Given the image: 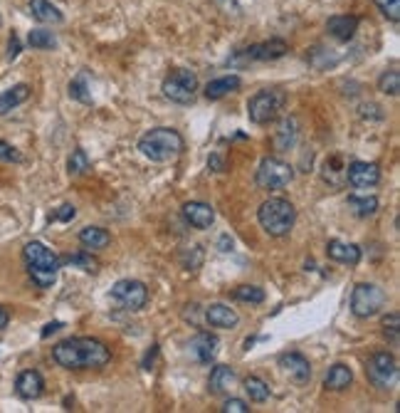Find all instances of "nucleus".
<instances>
[{
    "label": "nucleus",
    "mask_w": 400,
    "mask_h": 413,
    "mask_svg": "<svg viewBox=\"0 0 400 413\" xmlns=\"http://www.w3.org/2000/svg\"><path fill=\"white\" fill-rule=\"evenodd\" d=\"M52 359L57 367L69 372H84V369H104L111 362V352L94 337H74L52 347Z\"/></svg>",
    "instance_id": "obj_1"
},
{
    "label": "nucleus",
    "mask_w": 400,
    "mask_h": 413,
    "mask_svg": "<svg viewBox=\"0 0 400 413\" xmlns=\"http://www.w3.org/2000/svg\"><path fill=\"white\" fill-rule=\"evenodd\" d=\"M139 151H141L149 161H154V164H169V161H176L183 151H186V141H183V136L176 131V129L156 126L141 136Z\"/></svg>",
    "instance_id": "obj_2"
},
{
    "label": "nucleus",
    "mask_w": 400,
    "mask_h": 413,
    "mask_svg": "<svg viewBox=\"0 0 400 413\" xmlns=\"http://www.w3.org/2000/svg\"><path fill=\"white\" fill-rule=\"evenodd\" d=\"M23 257H25V265H28L30 280L35 282L37 287L47 289L55 285L59 265H62L55 250H50L45 243H40V240H32V243H28L23 248Z\"/></svg>",
    "instance_id": "obj_3"
},
{
    "label": "nucleus",
    "mask_w": 400,
    "mask_h": 413,
    "mask_svg": "<svg viewBox=\"0 0 400 413\" xmlns=\"http://www.w3.org/2000/svg\"><path fill=\"white\" fill-rule=\"evenodd\" d=\"M257 221L262 225V230L272 238H284L291 233L296 223V208L286 198H267V201L259 206Z\"/></svg>",
    "instance_id": "obj_4"
},
{
    "label": "nucleus",
    "mask_w": 400,
    "mask_h": 413,
    "mask_svg": "<svg viewBox=\"0 0 400 413\" xmlns=\"http://www.w3.org/2000/svg\"><path fill=\"white\" fill-rule=\"evenodd\" d=\"M284 104H286V94L282 89H259V92L255 96H250V101H247V116H250V121L257 126L272 124L284 111Z\"/></svg>",
    "instance_id": "obj_5"
},
{
    "label": "nucleus",
    "mask_w": 400,
    "mask_h": 413,
    "mask_svg": "<svg viewBox=\"0 0 400 413\" xmlns=\"http://www.w3.org/2000/svg\"><path fill=\"white\" fill-rule=\"evenodd\" d=\"M161 92L173 104H193L198 92V74L191 72V69H173L164 79V84H161Z\"/></svg>",
    "instance_id": "obj_6"
},
{
    "label": "nucleus",
    "mask_w": 400,
    "mask_h": 413,
    "mask_svg": "<svg viewBox=\"0 0 400 413\" xmlns=\"http://www.w3.org/2000/svg\"><path fill=\"white\" fill-rule=\"evenodd\" d=\"M386 307V292L373 282H359L351 292V312L361 319L376 317Z\"/></svg>",
    "instance_id": "obj_7"
},
{
    "label": "nucleus",
    "mask_w": 400,
    "mask_h": 413,
    "mask_svg": "<svg viewBox=\"0 0 400 413\" xmlns=\"http://www.w3.org/2000/svg\"><path fill=\"white\" fill-rule=\"evenodd\" d=\"M289 52V45L279 37H272V40H264V42H257V45H250L245 50L235 52L230 57V64H252V62H272V60H279Z\"/></svg>",
    "instance_id": "obj_8"
},
{
    "label": "nucleus",
    "mask_w": 400,
    "mask_h": 413,
    "mask_svg": "<svg viewBox=\"0 0 400 413\" xmlns=\"http://www.w3.org/2000/svg\"><path fill=\"white\" fill-rule=\"evenodd\" d=\"M291 181H294V169H291L286 161L267 156L262 164H259V169H257V186L259 189L279 191V189H286Z\"/></svg>",
    "instance_id": "obj_9"
},
{
    "label": "nucleus",
    "mask_w": 400,
    "mask_h": 413,
    "mask_svg": "<svg viewBox=\"0 0 400 413\" xmlns=\"http://www.w3.org/2000/svg\"><path fill=\"white\" fill-rule=\"evenodd\" d=\"M366 377L376 389H391L398 382V362L391 352H376L366 364Z\"/></svg>",
    "instance_id": "obj_10"
},
{
    "label": "nucleus",
    "mask_w": 400,
    "mask_h": 413,
    "mask_svg": "<svg viewBox=\"0 0 400 413\" xmlns=\"http://www.w3.org/2000/svg\"><path fill=\"white\" fill-rule=\"evenodd\" d=\"M111 299L126 312H139L149 302V287L141 280H119L111 287Z\"/></svg>",
    "instance_id": "obj_11"
},
{
    "label": "nucleus",
    "mask_w": 400,
    "mask_h": 413,
    "mask_svg": "<svg viewBox=\"0 0 400 413\" xmlns=\"http://www.w3.org/2000/svg\"><path fill=\"white\" fill-rule=\"evenodd\" d=\"M346 181L354 189H373L381 184V166L373 161H351L346 164Z\"/></svg>",
    "instance_id": "obj_12"
},
{
    "label": "nucleus",
    "mask_w": 400,
    "mask_h": 413,
    "mask_svg": "<svg viewBox=\"0 0 400 413\" xmlns=\"http://www.w3.org/2000/svg\"><path fill=\"white\" fill-rule=\"evenodd\" d=\"M279 369L289 377L294 384H306L311 379V364L304 354L299 352H286L279 357Z\"/></svg>",
    "instance_id": "obj_13"
},
{
    "label": "nucleus",
    "mask_w": 400,
    "mask_h": 413,
    "mask_svg": "<svg viewBox=\"0 0 400 413\" xmlns=\"http://www.w3.org/2000/svg\"><path fill=\"white\" fill-rule=\"evenodd\" d=\"M15 394L25 401L40 399V396L45 394V379H42V374L35 372V369L18 374V379H15Z\"/></svg>",
    "instance_id": "obj_14"
},
{
    "label": "nucleus",
    "mask_w": 400,
    "mask_h": 413,
    "mask_svg": "<svg viewBox=\"0 0 400 413\" xmlns=\"http://www.w3.org/2000/svg\"><path fill=\"white\" fill-rule=\"evenodd\" d=\"M181 213H183V218H186V223H191L193 228H198V230H205V228H210V225L215 223L213 206H208V203H203V201L183 203Z\"/></svg>",
    "instance_id": "obj_15"
},
{
    "label": "nucleus",
    "mask_w": 400,
    "mask_h": 413,
    "mask_svg": "<svg viewBox=\"0 0 400 413\" xmlns=\"http://www.w3.org/2000/svg\"><path fill=\"white\" fill-rule=\"evenodd\" d=\"M218 337L210 334V332H198L191 339V344H188V349L200 364H213L215 357H218Z\"/></svg>",
    "instance_id": "obj_16"
},
{
    "label": "nucleus",
    "mask_w": 400,
    "mask_h": 413,
    "mask_svg": "<svg viewBox=\"0 0 400 413\" xmlns=\"http://www.w3.org/2000/svg\"><path fill=\"white\" fill-rule=\"evenodd\" d=\"M326 30L334 40L349 42L354 40V35L359 32V18H356V15H331V18L326 20Z\"/></svg>",
    "instance_id": "obj_17"
},
{
    "label": "nucleus",
    "mask_w": 400,
    "mask_h": 413,
    "mask_svg": "<svg viewBox=\"0 0 400 413\" xmlns=\"http://www.w3.org/2000/svg\"><path fill=\"white\" fill-rule=\"evenodd\" d=\"M205 322H208L210 327H218V329H232V327H237L240 317H237V312L230 309L228 304L215 302L205 309Z\"/></svg>",
    "instance_id": "obj_18"
},
{
    "label": "nucleus",
    "mask_w": 400,
    "mask_h": 413,
    "mask_svg": "<svg viewBox=\"0 0 400 413\" xmlns=\"http://www.w3.org/2000/svg\"><path fill=\"white\" fill-rule=\"evenodd\" d=\"M30 15L42 25H59L64 20V15L59 13L57 5H52L50 0H30L28 3Z\"/></svg>",
    "instance_id": "obj_19"
},
{
    "label": "nucleus",
    "mask_w": 400,
    "mask_h": 413,
    "mask_svg": "<svg viewBox=\"0 0 400 413\" xmlns=\"http://www.w3.org/2000/svg\"><path fill=\"white\" fill-rule=\"evenodd\" d=\"M240 84L242 79L237 77V74H225V77L213 79V82L205 84V99L218 101L223 99V96H228L230 92H235V89H240Z\"/></svg>",
    "instance_id": "obj_20"
},
{
    "label": "nucleus",
    "mask_w": 400,
    "mask_h": 413,
    "mask_svg": "<svg viewBox=\"0 0 400 413\" xmlns=\"http://www.w3.org/2000/svg\"><path fill=\"white\" fill-rule=\"evenodd\" d=\"M326 253H329V257H331V260L344 262V265H359V260H361L359 245L344 243V240H329Z\"/></svg>",
    "instance_id": "obj_21"
},
{
    "label": "nucleus",
    "mask_w": 400,
    "mask_h": 413,
    "mask_svg": "<svg viewBox=\"0 0 400 413\" xmlns=\"http://www.w3.org/2000/svg\"><path fill=\"white\" fill-rule=\"evenodd\" d=\"M296 139H299V119H296V116H286L277 129L274 146H277L279 151H289V149L296 144Z\"/></svg>",
    "instance_id": "obj_22"
},
{
    "label": "nucleus",
    "mask_w": 400,
    "mask_h": 413,
    "mask_svg": "<svg viewBox=\"0 0 400 413\" xmlns=\"http://www.w3.org/2000/svg\"><path fill=\"white\" fill-rule=\"evenodd\" d=\"M232 384H235V369L232 367L220 364V367H215L213 372H210V379H208L210 394H225V391L232 389Z\"/></svg>",
    "instance_id": "obj_23"
},
{
    "label": "nucleus",
    "mask_w": 400,
    "mask_h": 413,
    "mask_svg": "<svg viewBox=\"0 0 400 413\" xmlns=\"http://www.w3.org/2000/svg\"><path fill=\"white\" fill-rule=\"evenodd\" d=\"M28 96H30L28 84H15V87L5 89V92L0 94V116L10 114L15 106H20L23 101H28Z\"/></svg>",
    "instance_id": "obj_24"
},
{
    "label": "nucleus",
    "mask_w": 400,
    "mask_h": 413,
    "mask_svg": "<svg viewBox=\"0 0 400 413\" xmlns=\"http://www.w3.org/2000/svg\"><path fill=\"white\" fill-rule=\"evenodd\" d=\"M79 243H82L86 250H104L106 245L111 243V235L106 233L104 228H96V225H86V228L79 230Z\"/></svg>",
    "instance_id": "obj_25"
},
{
    "label": "nucleus",
    "mask_w": 400,
    "mask_h": 413,
    "mask_svg": "<svg viewBox=\"0 0 400 413\" xmlns=\"http://www.w3.org/2000/svg\"><path fill=\"white\" fill-rule=\"evenodd\" d=\"M351 382H354L351 367H346V364H334V367L329 369L326 379H324V386H326L329 391H344V389H349Z\"/></svg>",
    "instance_id": "obj_26"
},
{
    "label": "nucleus",
    "mask_w": 400,
    "mask_h": 413,
    "mask_svg": "<svg viewBox=\"0 0 400 413\" xmlns=\"http://www.w3.org/2000/svg\"><path fill=\"white\" fill-rule=\"evenodd\" d=\"M324 181L331 186H341L346 181V164L341 161V156H331L326 159V164H324V171H321Z\"/></svg>",
    "instance_id": "obj_27"
},
{
    "label": "nucleus",
    "mask_w": 400,
    "mask_h": 413,
    "mask_svg": "<svg viewBox=\"0 0 400 413\" xmlns=\"http://www.w3.org/2000/svg\"><path fill=\"white\" fill-rule=\"evenodd\" d=\"M349 208L359 218H369L378 211V198L376 196H356V193H351V196H349Z\"/></svg>",
    "instance_id": "obj_28"
},
{
    "label": "nucleus",
    "mask_w": 400,
    "mask_h": 413,
    "mask_svg": "<svg viewBox=\"0 0 400 413\" xmlns=\"http://www.w3.org/2000/svg\"><path fill=\"white\" fill-rule=\"evenodd\" d=\"M59 262H64V265H72V267H79V270L84 272H99V260L96 257H91V253H86V250H79V253L69 255V257H59Z\"/></svg>",
    "instance_id": "obj_29"
},
{
    "label": "nucleus",
    "mask_w": 400,
    "mask_h": 413,
    "mask_svg": "<svg viewBox=\"0 0 400 413\" xmlns=\"http://www.w3.org/2000/svg\"><path fill=\"white\" fill-rule=\"evenodd\" d=\"M28 45L35 47V50H55V47H57V37L52 35L50 30L37 28V30L28 32Z\"/></svg>",
    "instance_id": "obj_30"
},
{
    "label": "nucleus",
    "mask_w": 400,
    "mask_h": 413,
    "mask_svg": "<svg viewBox=\"0 0 400 413\" xmlns=\"http://www.w3.org/2000/svg\"><path fill=\"white\" fill-rule=\"evenodd\" d=\"M378 92H383L388 96H398L400 94V72L396 67L386 69V72L378 77Z\"/></svg>",
    "instance_id": "obj_31"
},
{
    "label": "nucleus",
    "mask_w": 400,
    "mask_h": 413,
    "mask_svg": "<svg viewBox=\"0 0 400 413\" xmlns=\"http://www.w3.org/2000/svg\"><path fill=\"white\" fill-rule=\"evenodd\" d=\"M245 394L250 396V401L255 404H264L269 399V386L262 382L259 377H247L245 379Z\"/></svg>",
    "instance_id": "obj_32"
},
{
    "label": "nucleus",
    "mask_w": 400,
    "mask_h": 413,
    "mask_svg": "<svg viewBox=\"0 0 400 413\" xmlns=\"http://www.w3.org/2000/svg\"><path fill=\"white\" fill-rule=\"evenodd\" d=\"M69 96L82 104H91V89H89V82H86V74L79 72L77 77L69 82Z\"/></svg>",
    "instance_id": "obj_33"
},
{
    "label": "nucleus",
    "mask_w": 400,
    "mask_h": 413,
    "mask_svg": "<svg viewBox=\"0 0 400 413\" xmlns=\"http://www.w3.org/2000/svg\"><path fill=\"white\" fill-rule=\"evenodd\" d=\"M89 166H91V161H89V156H86L84 149H74L72 156H69V161H67L69 176H82L89 171Z\"/></svg>",
    "instance_id": "obj_34"
},
{
    "label": "nucleus",
    "mask_w": 400,
    "mask_h": 413,
    "mask_svg": "<svg viewBox=\"0 0 400 413\" xmlns=\"http://www.w3.org/2000/svg\"><path fill=\"white\" fill-rule=\"evenodd\" d=\"M232 297L240 299V302L262 304V302H264V289H259V287H255V285H240V287H235Z\"/></svg>",
    "instance_id": "obj_35"
},
{
    "label": "nucleus",
    "mask_w": 400,
    "mask_h": 413,
    "mask_svg": "<svg viewBox=\"0 0 400 413\" xmlns=\"http://www.w3.org/2000/svg\"><path fill=\"white\" fill-rule=\"evenodd\" d=\"M383 334L391 344H398V334H400V317L398 312H391L386 319H383Z\"/></svg>",
    "instance_id": "obj_36"
},
{
    "label": "nucleus",
    "mask_w": 400,
    "mask_h": 413,
    "mask_svg": "<svg viewBox=\"0 0 400 413\" xmlns=\"http://www.w3.org/2000/svg\"><path fill=\"white\" fill-rule=\"evenodd\" d=\"M376 5L391 23H398L400 20V0H376Z\"/></svg>",
    "instance_id": "obj_37"
},
{
    "label": "nucleus",
    "mask_w": 400,
    "mask_h": 413,
    "mask_svg": "<svg viewBox=\"0 0 400 413\" xmlns=\"http://www.w3.org/2000/svg\"><path fill=\"white\" fill-rule=\"evenodd\" d=\"M0 161H5V164H23V154L18 151L15 146H10L8 141H0Z\"/></svg>",
    "instance_id": "obj_38"
},
{
    "label": "nucleus",
    "mask_w": 400,
    "mask_h": 413,
    "mask_svg": "<svg viewBox=\"0 0 400 413\" xmlns=\"http://www.w3.org/2000/svg\"><path fill=\"white\" fill-rule=\"evenodd\" d=\"M74 216H77V208L69 206V203H64V206H59L57 211L50 216V223H52V221H62V223H67V221H74Z\"/></svg>",
    "instance_id": "obj_39"
},
{
    "label": "nucleus",
    "mask_w": 400,
    "mask_h": 413,
    "mask_svg": "<svg viewBox=\"0 0 400 413\" xmlns=\"http://www.w3.org/2000/svg\"><path fill=\"white\" fill-rule=\"evenodd\" d=\"M220 411H223V413H247V411H250V406H247L242 399H228Z\"/></svg>",
    "instance_id": "obj_40"
},
{
    "label": "nucleus",
    "mask_w": 400,
    "mask_h": 413,
    "mask_svg": "<svg viewBox=\"0 0 400 413\" xmlns=\"http://www.w3.org/2000/svg\"><path fill=\"white\" fill-rule=\"evenodd\" d=\"M20 55V40H18V35H10V45H8V60H15V57Z\"/></svg>",
    "instance_id": "obj_41"
},
{
    "label": "nucleus",
    "mask_w": 400,
    "mask_h": 413,
    "mask_svg": "<svg viewBox=\"0 0 400 413\" xmlns=\"http://www.w3.org/2000/svg\"><path fill=\"white\" fill-rule=\"evenodd\" d=\"M8 322H10V314H8V309L5 307H0V332L8 327Z\"/></svg>",
    "instance_id": "obj_42"
},
{
    "label": "nucleus",
    "mask_w": 400,
    "mask_h": 413,
    "mask_svg": "<svg viewBox=\"0 0 400 413\" xmlns=\"http://www.w3.org/2000/svg\"><path fill=\"white\" fill-rule=\"evenodd\" d=\"M220 250H223V253H230V250H232V240L228 238V235L220 238Z\"/></svg>",
    "instance_id": "obj_43"
},
{
    "label": "nucleus",
    "mask_w": 400,
    "mask_h": 413,
    "mask_svg": "<svg viewBox=\"0 0 400 413\" xmlns=\"http://www.w3.org/2000/svg\"><path fill=\"white\" fill-rule=\"evenodd\" d=\"M208 166H210V169L218 171V174H220V171H223V161H220V156H213V159H210V161H208Z\"/></svg>",
    "instance_id": "obj_44"
},
{
    "label": "nucleus",
    "mask_w": 400,
    "mask_h": 413,
    "mask_svg": "<svg viewBox=\"0 0 400 413\" xmlns=\"http://www.w3.org/2000/svg\"><path fill=\"white\" fill-rule=\"evenodd\" d=\"M59 327H62V324H59V322H55V324H47L45 329H42V337H50L52 332H57V329H59Z\"/></svg>",
    "instance_id": "obj_45"
},
{
    "label": "nucleus",
    "mask_w": 400,
    "mask_h": 413,
    "mask_svg": "<svg viewBox=\"0 0 400 413\" xmlns=\"http://www.w3.org/2000/svg\"><path fill=\"white\" fill-rule=\"evenodd\" d=\"M0 23H3V18H0Z\"/></svg>",
    "instance_id": "obj_46"
}]
</instances>
